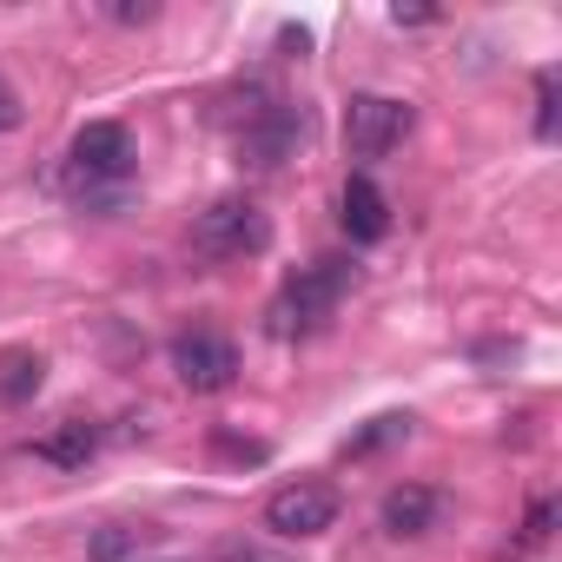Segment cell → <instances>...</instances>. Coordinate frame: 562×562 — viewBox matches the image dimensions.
I'll return each instance as SVG.
<instances>
[{
  "label": "cell",
  "mask_w": 562,
  "mask_h": 562,
  "mask_svg": "<svg viewBox=\"0 0 562 562\" xmlns=\"http://www.w3.org/2000/svg\"><path fill=\"white\" fill-rule=\"evenodd\" d=\"M358 285V265L351 258H312L305 271H292L285 285H278V299L265 305V331L278 338V345H292V338H312V331H325L331 318H338V305H345V292Z\"/></svg>",
  "instance_id": "6da1fadb"
},
{
  "label": "cell",
  "mask_w": 562,
  "mask_h": 562,
  "mask_svg": "<svg viewBox=\"0 0 562 562\" xmlns=\"http://www.w3.org/2000/svg\"><path fill=\"white\" fill-rule=\"evenodd\" d=\"M126 179H133V133L113 126V120L80 126L74 146H67V166H60L67 199H80V205H120Z\"/></svg>",
  "instance_id": "7a4b0ae2"
},
{
  "label": "cell",
  "mask_w": 562,
  "mask_h": 562,
  "mask_svg": "<svg viewBox=\"0 0 562 562\" xmlns=\"http://www.w3.org/2000/svg\"><path fill=\"white\" fill-rule=\"evenodd\" d=\"M338 509H345V496L325 476H299V483L265 496V529L285 536V542H312V536H325L338 522Z\"/></svg>",
  "instance_id": "3957f363"
},
{
  "label": "cell",
  "mask_w": 562,
  "mask_h": 562,
  "mask_svg": "<svg viewBox=\"0 0 562 562\" xmlns=\"http://www.w3.org/2000/svg\"><path fill=\"white\" fill-rule=\"evenodd\" d=\"M271 245V218L251 199H218L192 218V251L205 258H258Z\"/></svg>",
  "instance_id": "277c9868"
},
{
  "label": "cell",
  "mask_w": 562,
  "mask_h": 562,
  "mask_svg": "<svg viewBox=\"0 0 562 562\" xmlns=\"http://www.w3.org/2000/svg\"><path fill=\"white\" fill-rule=\"evenodd\" d=\"M417 126V113L404 106V100H391V93H351V106H345V146H351V159H384L391 146H404V133Z\"/></svg>",
  "instance_id": "5b68a950"
},
{
  "label": "cell",
  "mask_w": 562,
  "mask_h": 562,
  "mask_svg": "<svg viewBox=\"0 0 562 562\" xmlns=\"http://www.w3.org/2000/svg\"><path fill=\"white\" fill-rule=\"evenodd\" d=\"M172 371H179V384L186 391H199V397H212V391H232V378H238V345L225 338V331H179L172 338Z\"/></svg>",
  "instance_id": "8992f818"
},
{
  "label": "cell",
  "mask_w": 562,
  "mask_h": 562,
  "mask_svg": "<svg viewBox=\"0 0 562 562\" xmlns=\"http://www.w3.org/2000/svg\"><path fill=\"white\" fill-rule=\"evenodd\" d=\"M338 218H345V232H351L358 245H378V238L391 232V199L378 192L371 172H351V179H345V192H338Z\"/></svg>",
  "instance_id": "52a82bcc"
},
{
  "label": "cell",
  "mask_w": 562,
  "mask_h": 562,
  "mask_svg": "<svg viewBox=\"0 0 562 562\" xmlns=\"http://www.w3.org/2000/svg\"><path fill=\"white\" fill-rule=\"evenodd\" d=\"M443 516V496L430 483H397L384 503H378V529L384 536H430Z\"/></svg>",
  "instance_id": "ba28073f"
},
{
  "label": "cell",
  "mask_w": 562,
  "mask_h": 562,
  "mask_svg": "<svg viewBox=\"0 0 562 562\" xmlns=\"http://www.w3.org/2000/svg\"><path fill=\"white\" fill-rule=\"evenodd\" d=\"M100 443H106V430H100L93 417H67V424H54L47 437H34V457L54 463V470H87V463L100 457Z\"/></svg>",
  "instance_id": "9c48e42d"
},
{
  "label": "cell",
  "mask_w": 562,
  "mask_h": 562,
  "mask_svg": "<svg viewBox=\"0 0 562 562\" xmlns=\"http://www.w3.org/2000/svg\"><path fill=\"white\" fill-rule=\"evenodd\" d=\"M159 536H166V529H153V522H100V529L87 536V555H93V562H133V555H146Z\"/></svg>",
  "instance_id": "30bf717a"
},
{
  "label": "cell",
  "mask_w": 562,
  "mask_h": 562,
  "mask_svg": "<svg viewBox=\"0 0 562 562\" xmlns=\"http://www.w3.org/2000/svg\"><path fill=\"white\" fill-rule=\"evenodd\" d=\"M41 384H47V358L41 351H0V404H8V411L34 404Z\"/></svg>",
  "instance_id": "8fae6325"
},
{
  "label": "cell",
  "mask_w": 562,
  "mask_h": 562,
  "mask_svg": "<svg viewBox=\"0 0 562 562\" xmlns=\"http://www.w3.org/2000/svg\"><path fill=\"white\" fill-rule=\"evenodd\" d=\"M549 529H555V496H536V503H529V516H522V536H516V555H529V549H542V542H549Z\"/></svg>",
  "instance_id": "7c38bea8"
},
{
  "label": "cell",
  "mask_w": 562,
  "mask_h": 562,
  "mask_svg": "<svg viewBox=\"0 0 562 562\" xmlns=\"http://www.w3.org/2000/svg\"><path fill=\"white\" fill-rule=\"evenodd\" d=\"M397 437H411V417H378L364 437L345 443V457H371V450H384V443H397Z\"/></svg>",
  "instance_id": "4fadbf2b"
},
{
  "label": "cell",
  "mask_w": 562,
  "mask_h": 562,
  "mask_svg": "<svg viewBox=\"0 0 562 562\" xmlns=\"http://www.w3.org/2000/svg\"><path fill=\"white\" fill-rule=\"evenodd\" d=\"M536 133L555 139V74H549V67L536 74Z\"/></svg>",
  "instance_id": "5bb4252c"
},
{
  "label": "cell",
  "mask_w": 562,
  "mask_h": 562,
  "mask_svg": "<svg viewBox=\"0 0 562 562\" xmlns=\"http://www.w3.org/2000/svg\"><path fill=\"white\" fill-rule=\"evenodd\" d=\"M218 562H292V555H278L265 542H218Z\"/></svg>",
  "instance_id": "9a60e30c"
},
{
  "label": "cell",
  "mask_w": 562,
  "mask_h": 562,
  "mask_svg": "<svg viewBox=\"0 0 562 562\" xmlns=\"http://www.w3.org/2000/svg\"><path fill=\"white\" fill-rule=\"evenodd\" d=\"M218 450L238 457V463H265V443H251V437H218Z\"/></svg>",
  "instance_id": "2e32d148"
},
{
  "label": "cell",
  "mask_w": 562,
  "mask_h": 562,
  "mask_svg": "<svg viewBox=\"0 0 562 562\" xmlns=\"http://www.w3.org/2000/svg\"><path fill=\"white\" fill-rule=\"evenodd\" d=\"M14 126H21V93L0 80V133H14Z\"/></svg>",
  "instance_id": "e0dca14e"
},
{
  "label": "cell",
  "mask_w": 562,
  "mask_h": 562,
  "mask_svg": "<svg viewBox=\"0 0 562 562\" xmlns=\"http://www.w3.org/2000/svg\"><path fill=\"white\" fill-rule=\"evenodd\" d=\"M391 21H397V27H430L437 14H430V8H391Z\"/></svg>",
  "instance_id": "ac0fdd59"
}]
</instances>
